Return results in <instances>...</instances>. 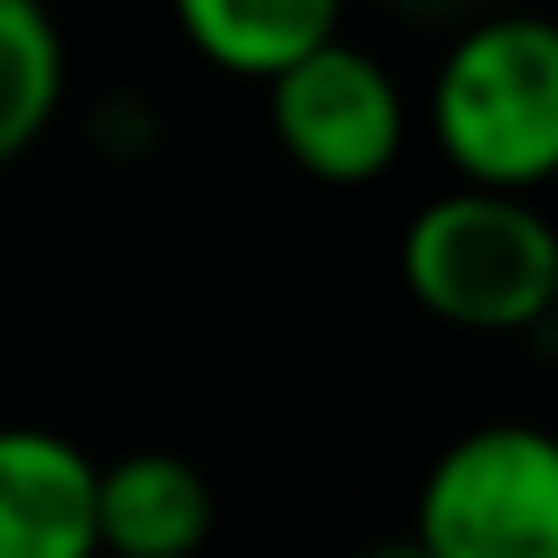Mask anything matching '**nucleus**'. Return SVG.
<instances>
[{"mask_svg":"<svg viewBox=\"0 0 558 558\" xmlns=\"http://www.w3.org/2000/svg\"><path fill=\"white\" fill-rule=\"evenodd\" d=\"M424 121L460 184L537 198L558 178V22L474 14L438 57Z\"/></svg>","mask_w":558,"mask_h":558,"instance_id":"obj_1","label":"nucleus"},{"mask_svg":"<svg viewBox=\"0 0 558 558\" xmlns=\"http://www.w3.org/2000/svg\"><path fill=\"white\" fill-rule=\"evenodd\" d=\"M396 269L424 318L474 340H517L558 304V227L523 191L452 184L410 213Z\"/></svg>","mask_w":558,"mask_h":558,"instance_id":"obj_2","label":"nucleus"},{"mask_svg":"<svg viewBox=\"0 0 558 558\" xmlns=\"http://www.w3.org/2000/svg\"><path fill=\"white\" fill-rule=\"evenodd\" d=\"M403 537L424 558H558V432L531 417L460 432L424 466Z\"/></svg>","mask_w":558,"mask_h":558,"instance_id":"obj_3","label":"nucleus"},{"mask_svg":"<svg viewBox=\"0 0 558 558\" xmlns=\"http://www.w3.org/2000/svg\"><path fill=\"white\" fill-rule=\"evenodd\" d=\"M262 93H269L276 149L290 156V170H304L326 191H361V184L389 178L410 142L403 85L389 78V64L375 50H361L347 36L304 50Z\"/></svg>","mask_w":558,"mask_h":558,"instance_id":"obj_4","label":"nucleus"},{"mask_svg":"<svg viewBox=\"0 0 558 558\" xmlns=\"http://www.w3.org/2000/svg\"><path fill=\"white\" fill-rule=\"evenodd\" d=\"M99 460L50 424H0V558H99Z\"/></svg>","mask_w":558,"mask_h":558,"instance_id":"obj_5","label":"nucleus"},{"mask_svg":"<svg viewBox=\"0 0 558 558\" xmlns=\"http://www.w3.org/2000/svg\"><path fill=\"white\" fill-rule=\"evenodd\" d=\"M93 523L99 558H205L219 531V495L198 460L170 446H135L99 466Z\"/></svg>","mask_w":558,"mask_h":558,"instance_id":"obj_6","label":"nucleus"},{"mask_svg":"<svg viewBox=\"0 0 558 558\" xmlns=\"http://www.w3.org/2000/svg\"><path fill=\"white\" fill-rule=\"evenodd\" d=\"M178 36L227 78L269 85L283 64L340 36L347 0H170Z\"/></svg>","mask_w":558,"mask_h":558,"instance_id":"obj_7","label":"nucleus"},{"mask_svg":"<svg viewBox=\"0 0 558 558\" xmlns=\"http://www.w3.org/2000/svg\"><path fill=\"white\" fill-rule=\"evenodd\" d=\"M64 28L43 0H0V170L22 163L64 107Z\"/></svg>","mask_w":558,"mask_h":558,"instance_id":"obj_8","label":"nucleus"},{"mask_svg":"<svg viewBox=\"0 0 558 558\" xmlns=\"http://www.w3.org/2000/svg\"><path fill=\"white\" fill-rule=\"evenodd\" d=\"M354 558H424V551L410 545V537H375V545H361Z\"/></svg>","mask_w":558,"mask_h":558,"instance_id":"obj_9","label":"nucleus"},{"mask_svg":"<svg viewBox=\"0 0 558 558\" xmlns=\"http://www.w3.org/2000/svg\"><path fill=\"white\" fill-rule=\"evenodd\" d=\"M396 8H410V14H452V8H474V0H396Z\"/></svg>","mask_w":558,"mask_h":558,"instance_id":"obj_10","label":"nucleus"},{"mask_svg":"<svg viewBox=\"0 0 558 558\" xmlns=\"http://www.w3.org/2000/svg\"><path fill=\"white\" fill-rule=\"evenodd\" d=\"M545 326H551V340H558V304H551V318H545Z\"/></svg>","mask_w":558,"mask_h":558,"instance_id":"obj_11","label":"nucleus"}]
</instances>
